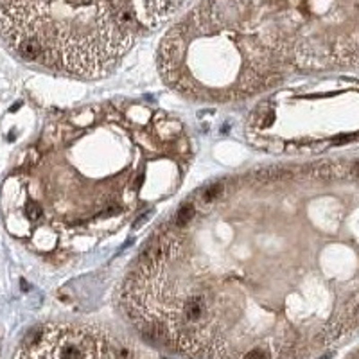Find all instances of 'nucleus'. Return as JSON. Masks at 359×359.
<instances>
[{"instance_id":"obj_1","label":"nucleus","mask_w":359,"mask_h":359,"mask_svg":"<svg viewBox=\"0 0 359 359\" xmlns=\"http://www.w3.org/2000/svg\"><path fill=\"white\" fill-rule=\"evenodd\" d=\"M60 52L117 65L140 31L157 29L187 0H18Z\"/></svg>"},{"instance_id":"obj_2","label":"nucleus","mask_w":359,"mask_h":359,"mask_svg":"<svg viewBox=\"0 0 359 359\" xmlns=\"http://www.w3.org/2000/svg\"><path fill=\"white\" fill-rule=\"evenodd\" d=\"M14 359H147L133 343L92 325L49 324L36 329Z\"/></svg>"},{"instance_id":"obj_3","label":"nucleus","mask_w":359,"mask_h":359,"mask_svg":"<svg viewBox=\"0 0 359 359\" xmlns=\"http://www.w3.org/2000/svg\"><path fill=\"white\" fill-rule=\"evenodd\" d=\"M350 176L359 178V160H354L352 164H350Z\"/></svg>"}]
</instances>
